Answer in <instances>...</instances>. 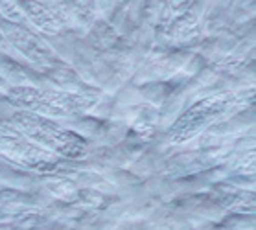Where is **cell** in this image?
Wrapping results in <instances>:
<instances>
[{
	"label": "cell",
	"mask_w": 256,
	"mask_h": 230,
	"mask_svg": "<svg viewBox=\"0 0 256 230\" xmlns=\"http://www.w3.org/2000/svg\"><path fill=\"white\" fill-rule=\"evenodd\" d=\"M6 98L18 110H28L50 120H59V118L68 120L87 112L100 100V94L92 90L72 92L64 88H50V86L20 85L8 86Z\"/></svg>",
	"instance_id": "6da1fadb"
},
{
	"label": "cell",
	"mask_w": 256,
	"mask_h": 230,
	"mask_svg": "<svg viewBox=\"0 0 256 230\" xmlns=\"http://www.w3.org/2000/svg\"><path fill=\"white\" fill-rule=\"evenodd\" d=\"M0 17L12 20V22L26 24V18H24L18 0H0Z\"/></svg>",
	"instance_id": "52a82bcc"
},
{
	"label": "cell",
	"mask_w": 256,
	"mask_h": 230,
	"mask_svg": "<svg viewBox=\"0 0 256 230\" xmlns=\"http://www.w3.org/2000/svg\"><path fill=\"white\" fill-rule=\"evenodd\" d=\"M18 2H20V10L24 13L26 24L34 26L35 32L48 35V37H56L66 30L63 18L59 17L48 4H44L41 0H18Z\"/></svg>",
	"instance_id": "8992f818"
},
{
	"label": "cell",
	"mask_w": 256,
	"mask_h": 230,
	"mask_svg": "<svg viewBox=\"0 0 256 230\" xmlns=\"http://www.w3.org/2000/svg\"><path fill=\"white\" fill-rule=\"evenodd\" d=\"M12 129L26 140L41 146L54 155L64 158H83L87 155L88 146L85 138L66 127L59 126L56 120L34 114L28 110H17L12 114Z\"/></svg>",
	"instance_id": "7a4b0ae2"
},
{
	"label": "cell",
	"mask_w": 256,
	"mask_h": 230,
	"mask_svg": "<svg viewBox=\"0 0 256 230\" xmlns=\"http://www.w3.org/2000/svg\"><path fill=\"white\" fill-rule=\"evenodd\" d=\"M236 104H238V94L236 92H218L214 96L204 98L203 102L190 107L172 126L170 140L175 142V144L188 142L190 138L198 136L199 132L208 129L214 122L222 120V116L228 109H232Z\"/></svg>",
	"instance_id": "3957f363"
},
{
	"label": "cell",
	"mask_w": 256,
	"mask_h": 230,
	"mask_svg": "<svg viewBox=\"0 0 256 230\" xmlns=\"http://www.w3.org/2000/svg\"><path fill=\"white\" fill-rule=\"evenodd\" d=\"M0 34L4 35V39L13 48V52L17 54V58L30 61L35 68L52 70L63 64L58 54L52 50V46H48L46 40L39 37V34H35L26 24L12 22L0 17Z\"/></svg>",
	"instance_id": "277c9868"
},
{
	"label": "cell",
	"mask_w": 256,
	"mask_h": 230,
	"mask_svg": "<svg viewBox=\"0 0 256 230\" xmlns=\"http://www.w3.org/2000/svg\"><path fill=\"white\" fill-rule=\"evenodd\" d=\"M0 153L6 156L8 160L17 162L24 168H34L37 172H42V170L46 172V170H54L58 166L54 153L30 142L20 134L17 136V132L15 134H0Z\"/></svg>",
	"instance_id": "5b68a950"
}]
</instances>
